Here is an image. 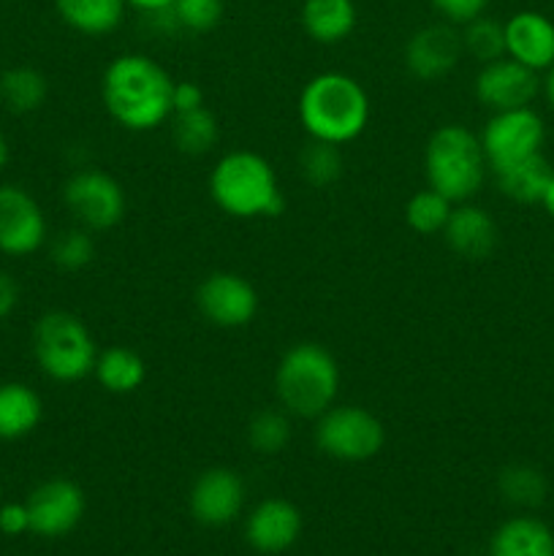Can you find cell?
<instances>
[{"label": "cell", "mask_w": 554, "mask_h": 556, "mask_svg": "<svg viewBox=\"0 0 554 556\" xmlns=\"http://www.w3.org/2000/svg\"><path fill=\"white\" fill-rule=\"evenodd\" d=\"M541 206H543V210H546L549 217H554V177H552V182L546 185V193H543Z\"/></svg>", "instance_id": "40"}, {"label": "cell", "mask_w": 554, "mask_h": 556, "mask_svg": "<svg viewBox=\"0 0 554 556\" xmlns=\"http://www.w3.org/2000/svg\"><path fill=\"white\" fill-rule=\"evenodd\" d=\"M443 239L459 258L483 261L498 248V223L487 210L465 201L451 210Z\"/></svg>", "instance_id": "18"}, {"label": "cell", "mask_w": 554, "mask_h": 556, "mask_svg": "<svg viewBox=\"0 0 554 556\" xmlns=\"http://www.w3.org/2000/svg\"><path fill=\"white\" fill-rule=\"evenodd\" d=\"M299 20L313 41L340 43L356 27V3L353 0H304Z\"/></svg>", "instance_id": "21"}, {"label": "cell", "mask_w": 554, "mask_h": 556, "mask_svg": "<svg viewBox=\"0 0 554 556\" xmlns=\"http://www.w3.org/2000/svg\"><path fill=\"white\" fill-rule=\"evenodd\" d=\"M259 291L253 282L234 271H212L196 288V307L221 329H242L259 315Z\"/></svg>", "instance_id": "10"}, {"label": "cell", "mask_w": 554, "mask_h": 556, "mask_svg": "<svg viewBox=\"0 0 554 556\" xmlns=\"http://www.w3.org/2000/svg\"><path fill=\"white\" fill-rule=\"evenodd\" d=\"M481 147L492 172L538 155L546 141V125L532 106L494 112L481 130Z\"/></svg>", "instance_id": "9"}, {"label": "cell", "mask_w": 554, "mask_h": 556, "mask_svg": "<svg viewBox=\"0 0 554 556\" xmlns=\"http://www.w3.org/2000/svg\"><path fill=\"white\" fill-rule=\"evenodd\" d=\"M487 168L481 139L467 125H440L429 136L424 150V177L429 188L443 193L451 204L470 201L483 188Z\"/></svg>", "instance_id": "5"}, {"label": "cell", "mask_w": 554, "mask_h": 556, "mask_svg": "<svg viewBox=\"0 0 554 556\" xmlns=\"http://www.w3.org/2000/svg\"><path fill=\"white\" fill-rule=\"evenodd\" d=\"M33 358L54 383H79L96 369L98 348L85 320L65 309H52L33 326Z\"/></svg>", "instance_id": "6"}, {"label": "cell", "mask_w": 554, "mask_h": 556, "mask_svg": "<svg viewBox=\"0 0 554 556\" xmlns=\"http://www.w3.org/2000/svg\"><path fill=\"white\" fill-rule=\"evenodd\" d=\"M462 49L478 63H492V60L505 58V27L503 22L481 14L462 25Z\"/></svg>", "instance_id": "28"}, {"label": "cell", "mask_w": 554, "mask_h": 556, "mask_svg": "<svg viewBox=\"0 0 554 556\" xmlns=\"http://www.w3.org/2000/svg\"><path fill=\"white\" fill-rule=\"evenodd\" d=\"M0 532L9 538L30 532V514L25 503H0Z\"/></svg>", "instance_id": "35"}, {"label": "cell", "mask_w": 554, "mask_h": 556, "mask_svg": "<svg viewBox=\"0 0 554 556\" xmlns=\"http://www.w3.org/2000/svg\"><path fill=\"white\" fill-rule=\"evenodd\" d=\"M125 0H54V11L81 36H109L123 25Z\"/></svg>", "instance_id": "23"}, {"label": "cell", "mask_w": 554, "mask_h": 556, "mask_svg": "<svg viewBox=\"0 0 554 556\" xmlns=\"http://www.w3.org/2000/svg\"><path fill=\"white\" fill-rule=\"evenodd\" d=\"M16 304H20V286H16V280L9 271L0 269V320L9 318L16 309Z\"/></svg>", "instance_id": "37"}, {"label": "cell", "mask_w": 554, "mask_h": 556, "mask_svg": "<svg viewBox=\"0 0 554 556\" xmlns=\"http://www.w3.org/2000/svg\"><path fill=\"white\" fill-rule=\"evenodd\" d=\"M275 394L282 410L315 421L340 394V364L315 342H299L282 353L275 369Z\"/></svg>", "instance_id": "4"}, {"label": "cell", "mask_w": 554, "mask_h": 556, "mask_svg": "<svg viewBox=\"0 0 554 556\" xmlns=\"http://www.w3.org/2000/svg\"><path fill=\"white\" fill-rule=\"evenodd\" d=\"M63 201L74 220L87 231H109L125 217V190L101 168H81L63 185Z\"/></svg>", "instance_id": "8"}, {"label": "cell", "mask_w": 554, "mask_h": 556, "mask_svg": "<svg viewBox=\"0 0 554 556\" xmlns=\"http://www.w3.org/2000/svg\"><path fill=\"white\" fill-rule=\"evenodd\" d=\"M315 445L337 462H367L386 445V427L358 405H331L315 418Z\"/></svg>", "instance_id": "7"}, {"label": "cell", "mask_w": 554, "mask_h": 556, "mask_svg": "<svg viewBox=\"0 0 554 556\" xmlns=\"http://www.w3.org/2000/svg\"><path fill=\"white\" fill-rule=\"evenodd\" d=\"M30 514V532L38 538H63L85 519L87 500L79 483L68 478H49L38 483L25 500Z\"/></svg>", "instance_id": "12"}, {"label": "cell", "mask_w": 554, "mask_h": 556, "mask_svg": "<svg viewBox=\"0 0 554 556\" xmlns=\"http://www.w3.org/2000/svg\"><path fill=\"white\" fill-rule=\"evenodd\" d=\"M552 177L554 168L552 163L543 157V152L494 172L500 193H503L505 199L516 201V204H541L543 193H546V185L552 182Z\"/></svg>", "instance_id": "22"}, {"label": "cell", "mask_w": 554, "mask_h": 556, "mask_svg": "<svg viewBox=\"0 0 554 556\" xmlns=\"http://www.w3.org/2000/svg\"><path fill=\"white\" fill-rule=\"evenodd\" d=\"M226 3L223 0H177L168 9L174 27H182L190 33H210L221 25Z\"/></svg>", "instance_id": "32"}, {"label": "cell", "mask_w": 554, "mask_h": 556, "mask_svg": "<svg viewBox=\"0 0 554 556\" xmlns=\"http://www.w3.org/2000/svg\"><path fill=\"white\" fill-rule=\"evenodd\" d=\"M5 163H9V139H5V134L0 130V174H3Z\"/></svg>", "instance_id": "41"}, {"label": "cell", "mask_w": 554, "mask_h": 556, "mask_svg": "<svg viewBox=\"0 0 554 556\" xmlns=\"http://www.w3.org/2000/svg\"><path fill=\"white\" fill-rule=\"evenodd\" d=\"M47 92L49 85L41 71L27 68V65H16L0 76V101L14 114H30L41 109Z\"/></svg>", "instance_id": "25"}, {"label": "cell", "mask_w": 554, "mask_h": 556, "mask_svg": "<svg viewBox=\"0 0 554 556\" xmlns=\"http://www.w3.org/2000/svg\"><path fill=\"white\" fill-rule=\"evenodd\" d=\"M451 210H454V204H451L443 193L427 188L411 195V201L405 204V220L407 226L416 233H421V237L443 233L445 223H449L451 217Z\"/></svg>", "instance_id": "29"}, {"label": "cell", "mask_w": 554, "mask_h": 556, "mask_svg": "<svg viewBox=\"0 0 554 556\" xmlns=\"http://www.w3.org/2000/svg\"><path fill=\"white\" fill-rule=\"evenodd\" d=\"M302 535V514L282 497L261 500L244 521V541L259 554H282Z\"/></svg>", "instance_id": "16"}, {"label": "cell", "mask_w": 554, "mask_h": 556, "mask_svg": "<svg viewBox=\"0 0 554 556\" xmlns=\"http://www.w3.org/2000/svg\"><path fill=\"white\" fill-rule=\"evenodd\" d=\"M92 375L98 378V383L109 391V394H134L144 386L147 380V364L144 358L136 351L123 345L106 348L103 353H98V362Z\"/></svg>", "instance_id": "24"}, {"label": "cell", "mask_w": 554, "mask_h": 556, "mask_svg": "<svg viewBox=\"0 0 554 556\" xmlns=\"http://www.w3.org/2000/svg\"><path fill=\"white\" fill-rule=\"evenodd\" d=\"M0 503H3V486H0Z\"/></svg>", "instance_id": "42"}, {"label": "cell", "mask_w": 554, "mask_h": 556, "mask_svg": "<svg viewBox=\"0 0 554 556\" xmlns=\"http://www.w3.org/2000/svg\"><path fill=\"white\" fill-rule=\"evenodd\" d=\"M299 123L310 139L348 144L369 123V96L364 85L342 71L313 76L299 96Z\"/></svg>", "instance_id": "2"}, {"label": "cell", "mask_w": 554, "mask_h": 556, "mask_svg": "<svg viewBox=\"0 0 554 556\" xmlns=\"http://www.w3.org/2000/svg\"><path fill=\"white\" fill-rule=\"evenodd\" d=\"M505 27V58L541 74L554 65V22L541 11H516Z\"/></svg>", "instance_id": "17"}, {"label": "cell", "mask_w": 554, "mask_h": 556, "mask_svg": "<svg viewBox=\"0 0 554 556\" xmlns=\"http://www.w3.org/2000/svg\"><path fill=\"white\" fill-rule=\"evenodd\" d=\"M299 166H302L304 179L310 185H315V188H329V185H335L342 177L345 161H342V152L337 144L310 139V144L299 155Z\"/></svg>", "instance_id": "30"}, {"label": "cell", "mask_w": 554, "mask_h": 556, "mask_svg": "<svg viewBox=\"0 0 554 556\" xmlns=\"http://www.w3.org/2000/svg\"><path fill=\"white\" fill-rule=\"evenodd\" d=\"M174 79L161 63L139 52L114 58L101 76L109 117L125 130H155L174 114Z\"/></svg>", "instance_id": "1"}, {"label": "cell", "mask_w": 554, "mask_h": 556, "mask_svg": "<svg viewBox=\"0 0 554 556\" xmlns=\"http://www.w3.org/2000/svg\"><path fill=\"white\" fill-rule=\"evenodd\" d=\"M291 440V421L282 410H261L248 424V443L255 454L275 456Z\"/></svg>", "instance_id": "31"}, {"label": "cell", "mask_w": 554, "mask_h": 556, "mask_svg": "<svg viewBox=\"0 0 554 556\" xmlns=\"http://www.w3.org/2000/svg\"><path fill=\"white\" fill-rule=\"evenodd\" d=\"M190 514L204 527H226L242 514L244 481L228 467H210L190 489Z\"/></svg>", "instance_id": "14"}, {"label": "cell", "mask_w": 554, "mask_h": 556, "mask_svg": "<svg viewBox=\"0 0 554 556\" xmlns=\"http://www.w3.org/2000/svg\"><path fill=\"white\" fill-rule=\"evenodd\" d=\"M543 96H546L549 106L554 109V65L546 71V79H543Z\"/></svg>", "instance_id": "39"}, {"label": "cell", "mask_w": 554, "mask_h": 556, "mask_svg": "<svg viewBox=\"0 0 554 556\" xmlns=\"http://www.w3.org/2000/svg\"><path fill=\"white\" fill-rule=\"evenodd\" d=\"M210 195L226 215L239 220L277 217L286 206L275 168L253 150L226 152L212 166Z\"/></svg>", "instance_id": "3"}, {"label": "cell", "mask_w": 554, "mask_h": 556, "mask_svg": "<svg viewBox=\"0 0 554 556\" xmlns=\"http://www.w3.org/2000/svg\"><path fill=\"white\" fill-rule=\"evenodd\" d=\"M462 36L454 25L418 27L405 43V65L416 79L440 81L459 65Z\"/></svg>", "instance_id": "15"}, {"label": "cell", "mask_w": 554, "mask_h": 556, "mask_svg": "<svg viewBox=\"0 0 554 556\" xmlns=\"http://www.w3.org/2000/svg\"><path fill=\"white\" fill-rule=\"evenodd\" d=\"M440 16L451 25H467L476 16L487 14L492 0H429Z\"/></svg>", "instance_id": "34"}, {"label": "cell", "mask_w": 554, "mask_h": 556, "mask_svg": "<svg viewBox=\"0 0 554 556\" xmlns=\"http://www.w3.org/2000/svg\"><path fill=\"white\" fill-rule=\"evenodd\" d=\"M541 87L543 85L536 71H530L527 65L516 63L511 58H500L481 65L473 90H476L478 103L492 109L494 114L530 106L538 98V92H541Z\"/></svg>", "instance_id": "13"}, {"label": "cell", "mask_w": 554, "mask_h": 556, "mask_svg": "<svg viewBox=\"0 0 554 556\" xmlns=\"http://www.w3.org/2000/svg\"><path fill=\"white\" fill-rule=\"evenodd\" d=\"M96 258V242L87 228H71L52 242V264L63 271L85 269Z\"/></svg>", "instance_id": "33"}, {"label": "cell", "mask_w": 554, "mask_h": 556, "mask_svg": "<svg viewBox=\"0 0 554 556\" xmlns=\"http://www.w3.org/2000/svg\"><path fill=\"white\" fill-rule=\"evenodd\" d=\"M217 117L206 106L190 109V112L172 114L174 144L185 155H204L217 144Z\"/></svg>", "instance_id": "26"}, {"label": "cell", "mask_w": 554, "mask_h": 556, "mask_svg": "<svg viewBox=\"0 0 554 556\" xmlns=\"http://www.w3.org/2000/svg\"><path fill=\"white\" fill-rule=\"evenodd\" d=\"M498 489L505 503L516 508H538L546 500L549 483L532 465H508L498 478Z\"/></svg>", "instance_id": "27"}, {"label": "cell", "mask_w": 554, "mask_h": 556, "mask_svg": "<svg viewBox=\"0 0 554 556\" xmlns=\"http://www.w3.org/2000/svg\"><path fill=\"white\" fill-rule=\"evenodd\" d=\"M47 242V217L30 190L0 185V253L27 258Z\"/></svg>", "instance_id": "11"}, {"label": "cell", "mask_w": 554, "mask_h": 556, "mask_svg": "<svg viewBox=\"0 0 554 556\" xmlns=\"http://www.w3.org/2000/svg\"><path fill=\"white\" fill-rule=\"evenodd\" d=\"M174 114L177 112H190V109L204 106V92L196 81H174Z\"/></svg>", "instance_id": "36"}, {"label": "cell", "mask_w": 554, "mask_h": 556, "mask_svg": "<svg viewBox=\"0 0 554 556\" xmlns=\"http://www.w3.org/2000/svg\"><path fill=\"white\" fill-rule=\"evenodd\" d=\"M125 3L136 11H144V14H163V11L172 9L177 0H125Z\"/></svg>", "instance_id": "38"}, {"label": "cell", "mask_w": 554, "mask_h": 556, "mask_svg": "<svg viewBox=\"0 0 554 556\" xmlns=\"http://www.w3.org/2000/svg\"><path fill=\"white\" fill-rule=\"evenodd\" d=\"M487 556H554V532L536 516H514L494 530Z\"/></svg>", "instance_id": "19"}, {"label": "cell", "mask_w": 554, "mask_h": 556, "mask_svg": "<svg viewBox=\"0 0 554 556\" xmlns=\"http://www.w3.org/2000/svg\"><path fill=\"white\" fill-rule=\"evenodd\" d=\"M43 418V402L36 389L20 380L0 383V440H22L38 429Z\"/></svg>", "instance_id": "20"}]
</instances>
